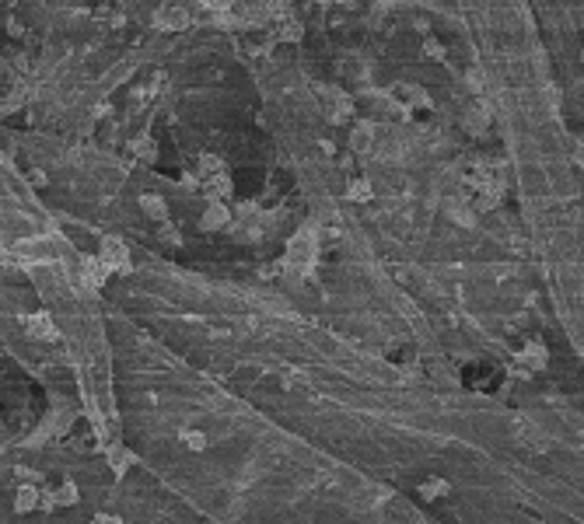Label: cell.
I'll list each match as a JSON object with an SVG mask.
<instances>
[{"instance_id":"cell-5","label":"cell","mask_w":584,"mask_h":524,"mask_svg":"<svg viewBox=\"0 0 584 524\" xmlns=\"http://www.w3.org/2000/svg\"><path fill=\"white\" fill-rule=\"evenodd\" d=\"M546 360H549V357H546V346L539 343V339L525 343V346H521V353H518V363H525L529 370H543Z\"/></svg>"},{"instance_id":"cell-16","label":"cell","mask_w":584,"mask_h":524,"mask_svg":"<svg viewBox=\"0 0 584 524\" xmlns=\"http://www.w3.org/2000/svg\"><path fill=\"white\" fill-rule=\"evenodd\" d=\"M109 465H112L116 472H126V469L133 465V454H129L126 447H120V444H116V447L109 451Z\"/></svg>"},{"instance_id":"cell-20","label":"cell","mask_w":584,"mask_h":524,"mask_svg":"<svg viewBox=\"0 0 584 524\" xmlns=\"http://www.w3.org/2000/svg\"><path fill=\"white\" fill-rule=\"evenodd\" d=\"M423 53H427L430 60H445V46H441L437 39H427V42H423Z\"/></svg>"},{"instance_id":"cell-18","label":"cell","mask_w":584,"mask_h":524,"mask_svg":"<svg viewBox=\"0 0 584 524\" xmlns=\"http://www.w3.org/2000/svg\"><path fill=\"white\" fill-rule=\"evenodd\" d=\"M49 500H53V503H63V507H67V503H78V486L63 483L56 493H53V496H49Z\"/></svg>"},{"instance_id":"cell-10","label":"cell","mask_w":584,"mask_h":524,"mask_svg":"<svg viewBox=\"0 0 584 524\" xmlns=\"http://www.w3.org/2000/svg\"><path fill=\"white\" fill-rule=\"evenodd\" d=\"M221 171H228V168H224V161H221L217 154H203V158H200V168H196V186H200L203 178L221 175Z\"/></svg>"},{"instance_id":"cell-13","label":"cell","mask_w":584,"mask_h":524,"mask_svg":"<svg viewBox=\"0 0 584 524\" xmlns=\"http://www.w3.org/2000/svg\"><path fill=\"white\" fill-rule=\"evenodd\" d=\"M179 441L186 444V447H189L193 454L207 451V434H203V430H182V434H179Z\"/></svg>"},{"instance_id":"cell-15","label":"cell","mask_w":584,"mask_h":524,"mask_svg":"<svg viewBox=\"0 0 584 524\" xmlns=\"http://www.w3.org/2000/svg\"><path fill=\"white\" fill-rule=\"evenodd\" d=\"M39 500H42V493L36 486H21V489H18V510H32Z\"/></svg>"},{"instance_id":"cell-9","label":"cell","mask_w":584,"mask_h":524,"mask_svg":"<svg viewBox=\"0 0 584 524\" xmlns=\"http://www.w3.org/2000/svg\"><path fill=\"white\" fill-rule=\"evenodd\" d=\"M140 206H144V213H147L151 220H158V224L168 220V203L161 200V196H140Z\"/></svg>"},{"instance_id":"cell-7","label":"cell","mask_w":584,"mask_h":524,"mask_svg":"<svg viewBox=\"0 0 584 524\" xmlns=\"http://www.w3.org/2000/svg\"><path fill=\"white\" fill-rule=\"evenodd\" d=\"M158 25L168 28V32H179V28H186L189 25V14H186V7H175V4H168L158 11Z\"/></svg>"},{"instance_id":"cell-12","label":"cell","mask_w":584,"mask_h":524,"mask_svg":"<svg viewBox=\"0 0 584 524\" xmlns=\"http://www.w3.org/2000/svg\"><path fill=\"white\" fill-rule=\"evenodd\" d=\"M346 193H350V200H357V203H371V182L368 178H350V186H346Z\"/></svg>"},{"instance_id":"cell-11","label":"cell","mask_w":584,"mask_h":524,"mask_svg":"<svg viewBox=\"0 0 584 524\" xmlns=\"http://www.w3.org/2000/svg\"><path fill=\"white\" fill-rule=\"evenodd\" d=\"M28 332H32L36 339H56V328H53V322H49L46 315H32V319H28Z\"/></svg>"},{"instance_id":"cell-21","label":"cell","mask_w":584,"mask_h":524,"mask_svg":"<svg viewBox=\"0 0 584 524\" xmlns=\"http://www.w3.org/2000/svg\"><path fill=\"white\" fill-rule=\"evenodd\" d=\"M161 238H165V242H171V245H179V231H175V228H171L168 220L161 224Z\"/></svg>"},{"instance_id":"cell-19","label":"cell","mask_w":584,"mask_h":524,"mask_svg":"<svg viewBox=\"0 0 584 524\" xmlns=\"http://www.w3.org/2000/svg\"><path fill=\"white\" fill-rule=\"evenodd\" d=\"M133 151L144 158V161H154V144H151V137L144 133V137H137V144H133Z\"/></svg>"},{"instance_id":"cell-6","label":"cell","mask_w":584,"mask_h":524,"mask_svg":"<svg viewBox=\"0 0 584 524\" xmlns=\"http://www.w3.org/2000/svg\"><path fill=\"white\" fill-rule=\"evenodd\" d=\"M350 147L357 154H371L375 151V126L371 122H357L354 126V137H350Z\"/></svg>"},{"instance_id":"cell-3","label":"cell","mask_w":584,"mask_h":524,"mask_svg":"<svg viewBox=\"0 0 584 524\" xmlns=\"http://www.w3.org/2000/svg\"><path fill=\"white\" fill-rule=\"evenodd\" d=\"M228 224H231V210H228V203L210 200V206L203 210V217H200V228H203V231H224Z\"/></svg>"},{"instance_id":"cell-1","label":"cell","mask_w":584,"mask_h":524,"mask_svg":"<svg viewBox=\"0 0 584 524\" xmlns=\"http://www.w3.org/2000/svg\"><path fill=\"white\" fill-rule=\"evenodd\" d=\"M315 248H319V242H315V231L312 228H304V231H297L291 242H287V255H284V269L287 273H308V266L315 262Z\"/></svg>"},{"instance_id":"cell-17","label":"cell","mask_w":584,"mask_h":524,"mask_svg":"<svg viewBox=\"0 0 584 524\" xmlns=\"http://www.w3.org/2000/svg\"><path fill=\"white\" fill-rule=\"evenodd\" d=\"M448 493V483L445 479H427V483H420V496L423 500H437V496H445Z\"/></svg>"},{"instance_id":"cell-14","label":"cell","mask_w":584,"mask_h":524,"mask_svg":"<svg viewBox=\"0 0 584 524\" xmlns=\"http://www.w3.org/2000/svg\"><path fill=\"white\" fill-rule=\"evenodd\" d=\"M399 95L410 102V109H413V105H430L427 91H423V87H417V84H403V87H399Z\"/></svg>"},{"instance_id":"cell-8","label":"cell","mask_w":584,"mask_h":524,"mask_svg":"<svg viewBox=\"0 0 584 524\" xmlns=\"http://www.w3.org/2000/svg\"><path fill=\"white\" fill-rule=\"evenodd\" d=\"M200 189H203L207 200H224V196H231V175L221 171V175H213V178H203Z\"/></svg>"},{"instance_id":"cell-4","label":"cell","mask_w":584,"mask_h":524,"mask_svg":"<svg viewBox=\"0 0 584 524\" xmlns=\"http://www.w3.org/2000/svg\"><path fill=\"white\" fill-rule=\"evenodd\" d=\"M319 95H322V102H329L333 109V119H346L350 116V109H354V102H350V95L346 91H339V87H319Z\"/></svg>"},{"instance_id":"cell-2","label":"cell","mask_w":584,"mask_h":524,"mask_svg":"<svg viewBox=\"0 0 584 524\" xmlns=\"http://www.w3.org/2000/svg\"><path fill=\"white\" fill-rule=\"evenodd\" d=\"M98 259H102L109 269H116V273H126V269H129V252H126V245L120 242V238H105Z\"/></svg>"}]
</instances>
